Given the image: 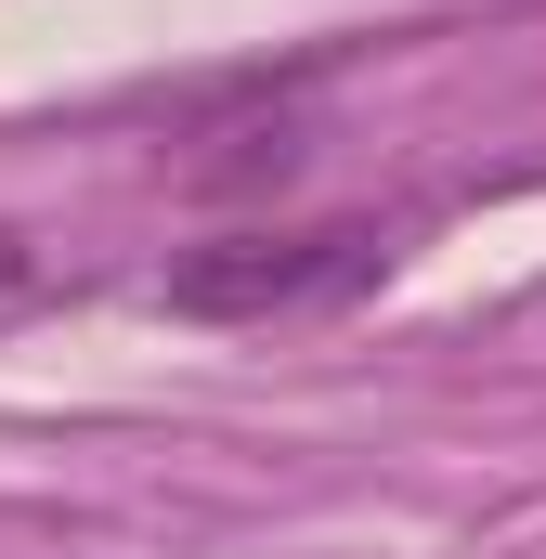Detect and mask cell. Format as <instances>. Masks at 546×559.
<instances>
[{"label": "cell", "mask_w": 546, "mask_h": 559, "mask_svg": "<svg viewBox=\"0 0 546 559\" xmlns=\"http://www.w3.org/2000/svg\"><path fill=\"white\" fill-rule=\"evenodd\" d=\"M391 248L365 222H312V235H222V248H182L156 299L195 312V325H273V312H312V299H352Z\"/></svg>", "instance_id": "cell-1"}]
</instances>
